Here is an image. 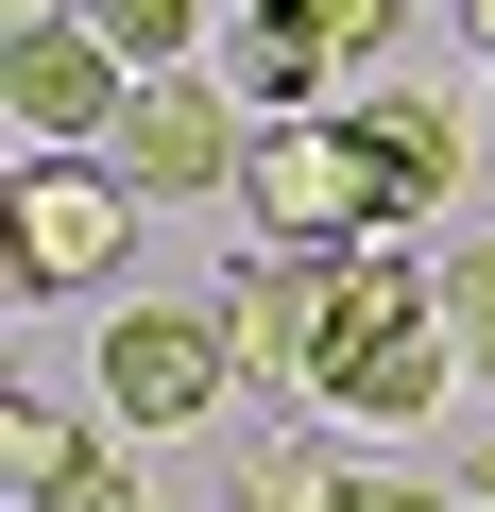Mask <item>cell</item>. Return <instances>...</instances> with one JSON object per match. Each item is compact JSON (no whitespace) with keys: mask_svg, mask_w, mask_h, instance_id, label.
I'll return each instance as SVG.
<instances>
[{"mask_svg":"<svg viewBox=\"0 0 495 512\" xmlns=\"http://www.w3.org/2000/svg\"><path fill=\"white\" fill-rule=\"evenodd\" d=\"M444 393H461V325H444V291H410L393 239L342 256V325H325L308 410H325V427H427Z\"/></svg>","mask_w":495,"mask_h":512,"instance_id":"6da1fadb","label":"cell"},{"mask_svg":"<svg viewBox=\"0 0 495 512\" xmlns=\"http://www.w3.org/2000/svg\"><path fill=\"white\" fill-rule=\"evenodd\" d=\"M120 256H137V188H120V154H18V171H0V274H18L35 308L103 291Z\"/></svg>","mask_w":495,"mask_h":512,"instance_id":"7a4b0ae2","label":"cell"},{"mask_svg":"<svg viewBox=\"0 0 495 512\" xmlns=\"http://www.w3.org/2000/svg\"><path fill=\"white\" fill-rule=\"evenodd\" d=\"M239 205H257V239H291V256H376V239H393V188H376L359 103H342V120H257Z\"/></svg>","mask_w":495,"mask_h":512,"instance_id":"3957f363","label":"cell"},{"mask_svg":"<svg viewBox=\"0 0 495 512\" xmlns=\"http://www.w3.org/2000/svg\"><path fill=\"white\" fill-rule=\"evenodd\" d=\"M0 120H18V154H120V120H137V69L103 52V18L0 35Z\"/></svg>","mask_w":495,"mask_h":512,"instance_id":"277c9868","label":"cell"},{"mask_svg":"<svg viewBox=\"0 0 495 512\" xmlns=\"http://www.w3.org/2000/svg\"><path fill=\"white\" fill-rule=\"evenodd\" d=\"M239 171H257V120H239L205 69H154L137 120H120V188L137 205H239Z\"/></svg>","mask_w":495,"mask_h":512,"instance_id":"5b68a950","label":"cell"},{"mask_svg":"<svg viewBox=\"0 0 495 512\" xmlns=\"http://www.w3.org/2000/svg\"><path fill=\"white\" fill-rule=\"evenodd\" d=\"M376 52H393V0H239V103L257 120H325V86Z\"/></svg>","mask_w":495,"mask_h":512,"instance_id":"8992f818","label":"cell"},{"mask_svg":"<svg viewBox=\"0 0 495 512\" xmlns=\"http://www.w3.org/2000/svg\"><path fill=\"white\" fill-rule=\"evenodd\" d=\"M222 393H239L222 308H120V325H103V410H120V427H205Z\"/></svg>","mask_w":495,"mask_h":512,"instance_id":"52a82bcc","label":"cell"},{"mask_svg":"<svg viewBox=\"0 0 495 512\" xmlns=\"http://www.w3.org/2000/svg\"><path fill=\"white\" fill-rule=\"evenodd\" d=\"M325 325H342V256H291V239H239V274H222V342H239V376L308 393V376H325Z\"/></svg>","mask_w":495,"mask_h":512,"instance_id":"ba28073f","label":"cell"},{"mask_svg":"<svg viewBox=\"0 0 495 512\" xmlns=\"http://www.w3.org/2000/svg\"><path fill=\"white\" fill-rule=\"evenodd\" d=\"M359 137H376V188H393V222L461 205V120H444V103H359Z\"/></svg>","mask_w":495,"mask_h":512,"instance_id":"9c48e42d","label":"cell"},{"mask_svg":"<svg viewBox=\"0 0 495 512\" xmlns=\"http://www.w3.org/2000/svg\"><path fill=\"white\" fill-rule=\"evenodd\" d=\"M86 461H103V444H86V427H69L52 393H0V495H18V512H52V495H69Z\"/></svg>","mask_w":495,"mask_h":512,"instance_id":"30bf717a","label":"cell"},{"mask_svg":"<svg viewBox=\"0 0 495 512\" xmlns=\"http://www.w3.org/2000/svg\"><path fill=\"white\" fill-rule=\"evenodd\" d=\"M86 18H103V52H120V69H137V86H154V69H188V52H205V0H86Z\"/></svg>","mask_w":495,"mask_h":512,"instance_id":"8fae6325","label":"cell"},{"mask_svg":"<svg viewBox=\"0 0 495 512\" xmlns=\"http://www.w3.org/2000/svg\"><path fill=\"white\" fill-rule=\"evenodd\" d=\"M342 478L359 461H325V444H257L239 461V512H342Z\"/></svg>","mask_w":495,"mask_h":512,"instance_id":"7c38bea8","label":"cell"},{"mask_svg":"<svg viewBox=\"0 0 495 512\" xmlns=\"http://www.w3.org/2000/svg\"><path fill=\"white\" fill-rule=\"evenodd\" d=\"M444 325H461V359H495V239L444 256Z\"/></svg>","mask_w":495,"mask_h":512,"instance_id":"4fadbf2b","label":"cell"},{"mask_svg":"<svg viewBox=\"0 0 495 512\" xmlns=\"http://www.w3.org/2000/svg\"><path fill=\"white\" fill-rule=\"evenodd\" d=\"M52 512H154V478H137V461H86V478H69Z\"/></svg>","mask_w":495,"mask_h":512,"instance_id":"5bb4252c","label":"cell"},{"mask_svg":"<svg viewBox=\"0 0 495 512\" xmlns=\"http://www.w3.org/2000/svg\"><path fill=\"white\" fill-rule=\"evenodd\" d=\"M342 512H461L444 478H342Z\"/></svg>","mask_w":495,"mask_h":512,"instance_id":"9a60e30c","label":"cell"},{"mask_svg":"<svg viewBox=\"0 0 495 512\" xmlns=\"http://www.w3.org/2000/svg\"><path fill=\"white\" fill-rule=\"evenodd\" d=\"M52 18H86V0H0V35H52Z\"/></svg>","mask_w":495,"mask_h":512,"instance_id":"2e32d148","label":"cell"},{"mask_svg":"<svg viewBox=\"0 0 495 512\" xmlns=\"http://www.w3.org/2000/svg\"><path fill=\"white\" fill-rule=\"evenodd\" d=\"M461 18H478V52H495V0H461Z\"/></svg>","mask_w":495,"mask_h":512,"instance_id":"e0dca14e","label":"cell"},{"mask_svg":"<svg viewBox=\"0 0 495 512\" xmlns=\"http://www.w3.org/2000/svg\"><path fill=\"white\" fill-rule=\"evenodd\" d=\"M478 512H495V495H478Z\"/></svg>","mask_w":495,"mask_h":512,"instance_id":"ac0fdd59","label":"cell"}]
</instances>
